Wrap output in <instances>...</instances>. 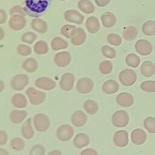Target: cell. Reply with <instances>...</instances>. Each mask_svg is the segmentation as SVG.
<instances>
[{"label": "cell", "instance_id": "cell-9", "mask_svg": "<svg viewBox=\"0 0 155 155\" xmlns=\"http://www.w3.org/2000/svg\"><path fill=\"white\" fill-rule=\"evenodd\" d=\"M136 51L142 56H147L153 51V45L146 39H139L135 44Z\"/></svg>", "mask_w": 155, "mask_h": 155}, {"label": "cell", "instance_id": "cell-31", "mask_svg": "<svg viewBox=\"0 0 155 155\" xmlns=\"http://www.w3.org/2000/svg\"><path fill=\"white\" fill-rule=\"evenodd\" d=\"M138 30L134 26L127 27L122 33L123 38L127 41H133L135 39L137 36Z\"/></svg>", "mask_w": 155, "mask_h": 155}, {"label": "cell", "instance_id": "cell-2", "mask_svg": "<svg viewBox=\"0 0 155 155\" xmlns=\"http://www.w3.org/2000/svg\"><path fill=\"white\" fill-rule=\"evenodd\" d=\"M29 101L33 105H38L42 104L46 98V93L44 91L38 90L33 87H29L25 91Z\"/></svg>", "mask_w": 155, "mask_h": 155}, {"label": "cell", "instance_id": "cell-55", "mask_svg": "<svg viewBox=\"0 0 155 155\" xmlns=\"http://www.w3.org/2000/svg\"><path fill=\"white\" fill-rule=\"evenodd\" d=\"M1 91H2L4 89V82L2 80H1Z\"/></svg>", "mask_w": 155, "mask_h": 155}, {"label": "cell", "instance_id": "cell-18", "mask_svg": "<svg viewBox=\"0 0 155 155\" xmlns=\"http://www.w3.org/2000/svg\"><path fill=\"white\" fill-rule=\"evenodd\" d=\"M116 102L121 107H129L133 104L134 97L129 93L122 92L117 96Z\"/></svg>", "mask_w": 155, "mask_h": 155}, {"label": "cell", "instance_id": "cell-10", "mask_svg": "<svg viewBox=\"0 0 155 155\" xmlns=\"http://www.w3.org/2000/svg\"><path fill=\"white\" fill-rule=\"evenodd\" d=\"M74 81V76L72 73H65L61 76L59 81V87L64 91H70L73 88Z\"/></svg>", "mask_w": 155, "mask_h": 155}, {"label": "cell", "instance_id": "cell-40", "mask_svg": "<svg viewBox=\"0 0 155 155\" xmlns=\"http://www.w3.org/2000/svg\"><path fill=\"white\" fill-rule=\"evenodd\" d=\"M140 87L142 90L148 92H155V81H146L142 82L140 85Z\"/></svg>", "mask_w": 155, "mask_h": 155}, {"label": "cell", "instance_id": "cell-50", "mask_svg": "<svg viewBox=\"0 0 155 155\" xmlns=\"http://www.w3.org/2000/svg\"><path fill=\"white\" fill-rule=\"evenodd\" d=\"M7 18V15L6 12L3 9H0V24H2L4 23Z\"/></svg>", "mask_w": 155, "mask_h": 155}, {"label": "cell", "instance_id": "cell-5", "mask_svg": "<svg viewBox=\"0 0 155 155\" xmlns=\"http://www.w3.org/2000/svg\"><path fill=\"white\" fill-rule=\"evenodd\" d=\"M33 124L36 130L39 132L46 131L50 126V119L42 113L37 114L34 116Z\"/></svg>", "mask_w": 155, "mask_h": 155}, {"label": "cell", "instance_id": "cell-54", "mask_svg": "<svg viewBox=\"0 0 155 155\" xmlns=\"http://www.w3.org/2000/svg\"><path fill=\"white\" fill-rule=\"evenodd\" d=\"M0 30H1V40H2L4 38V30H3V28L2 27L0 28Z\"/></svg>", "mask_w": 155, "mask_h": 155}, {"label": "cell", "instance_id": "cell-19", "mask_svg": "<svg viewBox=\"0 0 155 155\" xmlns=\"http://www.w3.org/2000/svg\"><path fill=\"white\" fill-rule=\"evenodd\" d=\"M86 33L82 28H76L72 35L71 42L76 46H79L84 44L86 40Z\"/></svg>", "mask_w": 155, "mask_h": 155}, {"label": "cell", "instance_id": "cell-30", "mask_svg": "<svg viewBox=\"0 0 155 155\" xmlns=\"http://www.w3.org/2000/svg\"><path fill=\"white\" fill-rule=\"evenodd\" d=\"M22 68L28 73L35 72L38 69V62L33 58H27L24 61L22 64Z\"/></svg>", "mask_w": 155, "mask_h": 155}, {"label": "cell", "instance_id": "cell-7", "mask_svg": "<svg viewBox=\"0 0 155 155\" xmlns=\"http://www.w3.org/2000/svg\"><path fill=\"white\" fill-rule=\"evenodd\" d=\"M73 128L68 124H64L58 127L56 130L57 137L62 142L70 140L74 135Z\"/></svg>", "mask_w": 155, "mask_h": 155}, {"label": "cell", "instance_id": "cell-41", "mask_svg": "<svg viewBox=\"0 0 155 155\" xmlns=\"http://www.w3.org/2000/svg\"><path fill=\"white\" fill-rule=\"evenodd\" d=\"M76 28L75 25H64L61 28V34L67 38H71L73 31Z\"/></svg>", "mask_w": 155, "mask_h": 155}, {"label": "cell", "instance_id": "cell-22", "mask_svg": "<svg viewBox=\"0 0 155 155\" xmlns=\"http://www.w3.org/2000/svg\"><path fill=\"white\" fill-rule=\"evenodd\" d=\"M140 70L143 76L151 77L155 74V64L150 61H145L142 64Z\"/></svg>", "mask_w": 155, "mask_h": 155}, {"label": "cell", "instance_id": "cell-53", "mask_svg": "<svg viewBox=\"0 0 155 155\" xmlns=\"http://www.w3.org/2000/svg\"><path fill=\"white\" fill-rule=\"evenodd\" d=\"M0 155H9V154H8V152L6 150H5L2 148H0Z\"/></svg>", "mask_w": 155, "mask_h": 155}, {"label": "cell", "instance_id": "cell-26", "mask_svg": "<svg viewBox=\"0 0 155 155\" xmlns=\"http://www.w3.org/2000/svg\"><path fill=\"white\" fill-rule=\"evenodd\" d=\"M27 116L25 110H13L10 114V119L12 123L17 124L22 122Z\"/></svg>", "mask_w": 155, "mask_h": 155}, {"label": "cell", "instance_id": "cell-21", "mask_svg": "<svg viewBox=\"0 0 155 155\" xmlns=\"http://www.w3.org/2000/svg\"><path fill=\"white\" fill-rule=\"evenodd\" d=\"M73 143L78 148H82L87 146L90 143V139L87 134L82 133H78L74 137Z\"/></svg>", "mask_w": 155, "mask_h": 155}, {"label": "cell", "instance_id": "cell-37", "mask_svg": "<svg viewBox=\"0 0 155 155\" xmlns=\"http://www.w3.org/2000/svg\"><path fill=\"white\" fill-rule=\"evenodd\" d=\"M10 146L13 150L16 151H20L24 148L25 142L22 139L16 137L11 140L10 142Z\"/></svg>", "mask_w": 155, "mask_h": 155}, {"label": "cell", "instance_id": "cell-42", "mask_svg": "<svg viewBox=\"0 0 155 155\" xmlns=\"http://www.w3.org/2000/svg\"><path fill=\"white\" fill-rule=\"evenodd\" d=\"M107 41L109 44L114 46H119L122 43L121 37L116 33H110L107 36Z\"/></svg>", "mask_w": 155, "mask_h": 155}, {"label": "cell", "instance_id": "cell-33", "mask_svg": "<svg viewBox=\"0 0 155 155\" xmlns=\"http://www.w3.org/2000/svg\"><path fill=\"white\" fill-rule=\"evenodd\" d=\"M84 108L88 114H94L98 111L99 106L96 101L88 99L85 101L84 104Z\"/></svg>", "mask_w": 155, "mask_h": 155}, {"label": "cell", "instance_id": "cell-34", "mask_svg": "<svg viewBox=\"0 0 155 155\" xmlns=\"http://www.w3.org/2000/svg\"><path fill=\"white\" fill-rule=\"evenodd\" d=\"M143 33L146 36H152L155 35V21L149 20L145 22L142 27Z\"/></svg>", "mask_w": 155, "mask_h": 155}, {"label": "cell", "instance_id": "cell-44", "mask_svg": "<svg viewBox=\"0 0 155 155\" xmlns=\"http://www.w3.org/2000/svg\"><path fill=\"white\" fill-rule=\"evenodd\" d=\"M36 38L37 36L35 33L32 31H28L22 35L21 41L24 42L31 44L34 42V41H35Z\"/></svg>", "mask_w": 155, "mask_h": 155}, {"label": "cell", "instance_id": "cell-15", "mask_svg": "<svg viewBox=\"0 0 155 155\" xmlns=\"http://www.w3.org/2000/svg\"><path fill=\"white\" fill-rule=\"evenodd\" d=\"M87 116L81 110H77L73 113L71 116L72 124L76 127H81L87 122Z\"/></svg>", "mask_w": 155, "mask_h": 155}, {"label": "cell", "instance_id": "cell-28", "mask_svg": "<svg viewBox=\"0 0 155 155\" xmlns=\"http://www.w3.org/2000/svg\"><path fill=\"white\" fill-rule=\"evenodd\" d=\"M31 28L40 33H44L47 31V24L41 19H34L31 22Z\"/></svg>", "mask_w": 155, "mask_h": 155}, {"label": "cell", "instance_id": "cell-14", "mask_svg": "<svg viewBox=\"0 0 155 155\" xmlns=\"http://www.w3.org/2000/svg\"><path fill=\"white\" fill-rule=\"evenodd\" d=\"M35 85L44 90H51L56 87V83L52 79L47 77L38 78L35 82Z\"/></svg>", "mask_w": 155, "mask_h": 155}, {"label": "cell", "instance_id": "cell-36", "mask_svg": "<svg viewBox=\"0 0 155 155\" xmlns=\"http://www.w3.org/2000/svg\"><path fill=\"white\" fill-rule=\"evenodd\" d=\"M34 51L37 54H44L48 51V46L44 41H38L34 45Z\"/></svg>", "mask_w": 155, "mask_h": 155}, {"label": "cell", "instance_id": "cell-49", "mask_svg": "<svg viewBox=\"0 0 155 155\" xmlns=\"http://www.w3.org/2000/svg\"><path fill=\"white\" fill-rule=\"evenodd\" d=\"M80 155H98V153L96 150L90 148L83 150L80 153Z\"/></svg>", "mask_w": 155, "mask_h": 155}, {"label": "cell", "instance_id": "cell-47", "mask_svg": "<svg viewBox=\"0 0 155 155\" xmlns=\"http://www.w3.org/2000/svg\"><path fill=\"white\" fill-rule=\"evenodd\" d=\"M10 14L12 16L16 15H22L25 16V12L23 8L19 5H15L13 6L10 10Z\"/></svg>", "mask_w": 155, "mask_h": 155}, {"label": "cell", "instance_id": "cell-23", "mask_svg": "<svg viewBox=\"0 0 155 155\" xmlns=\"http://www.w3.org/2000/svg\"><path fill=\"white\" fill-rule=\"evenodd\" d=\"M119 88L118 83L113 79L105 81L102 85V90L107 94H113L116 93Z\"/></svg>", "mask_w": 155, "mask_h": 155}, {"label": "cell", "instance_id": "cell-52", "mask_svg": "<svg viewBox=\"0 0 155 155\" xmlns=\"http://www.w3.org/2000/svg\"><path fill=\"white\" fill-rule=\"evenodd\" d=\"M47 155H62V153L59 150H53L48 153Z\"/></svg>", "mask_w": 155, "mask_h": 155}, {"label": "cell", "instance_id": "cell-56", "mask_svg": "<svg viewBox=\"0 0 155 155\" xmlns=\"http://www.w3.org/2000/svg\"><path fill=\"white\" fill-rule=\"evenodd\" d=\"M59 1H66V0H59Z\"/></svg>", "mask_w": 155, "mask_h": 155}, {"label": "cell", "instance_id": "cell-6", "mask_svg": "<svg viewBox=\"0 0 155 155\" xmlns=\"http://www.w3.org/2000/svg\"><path fill=\"white\" fill-rule=\"evenodd\" d=\"M29 82V78L25 74H18L13 77L10 84L12 88L16 91L24 89Z\"/></svg>", "mask_w": 155, "mask_h": 155}, {"label": "cell", "instance_id": "cell-38", "mask_svg": "<svg viewBox=\"0 0 155 155\" xmlns=\"http://www.w3.org/2000/svg\"><path fill=\"white\" fill-rule=\"evenodd\" d=\"M143 126L150 133H155V117L148 116L143 120Z\"/></svg>", "mask_w": 155, "mask_h": 155}, {"label": "cell", "instance_id": "cell-4", "mask_svg": "<svg viewBox=\"0 0 155 155\" xmlns=\"http://www.w3.org/2000/svg\"><path fill=\"white\" fill-rule=\"evenodd\" d=\"M130 117L128 113L124 110H118L114 113L111 117L113 125L117 128L126 127L129 122Z\"/></svg>", "mask_w": 155, "mask_h": 155}, {"label": "cell", "instance_id": "cell-1", "mask_svg": "<svg viewBox=\"0 0 155 155\" xmlns=\"http://www.w3.org/2000/svg\"><path fill=\"white\" fill-rule=\"evenodd\" d=\"M52 0H25V6L23 8L25 14L38 18L46 12Z\"/></svg>", "mask_w": 155, "mask_h": 155}, {"label": "cell", "instance_id": "cell-29", "mask_svg": "<svg viewBox=\"0 0 155 155\" xmlns=\"http://www.w3.org/2000/svg\"><path fill=\"white\" fill-rule=\"evenodd\" d=\"M79 10L85 14H91L94 11V6L89 0H79L78 3Z\"/></svg>", "mask_w": 155, "mask_h": 155}, {"label": "cell", "instance_id": "cell-3", "mask_svg": "<svg viewBox=\"0 0 155 155\" xmlns=\"http://www.w3.org/2000/svg\"><path fill=\"white\" fill-rule=\"evenodd\" d=\"M119 80L123 85L126 87L131 86L137 80L136 73L131 69H124L119 73Z\"/></svg>", "mask_w": 155, "mask_h": 155}, {"label": "cell", "instance_id": "cell-51", "mask_svg": "<svg viewBox=\"0 0 155 155\" xmlns=\"http://www.w3.org/2000/svg\"><path fill=\"white\" fill-rule=\"evenodd\" d=\"M96 4L99 7H105L107 6L110 2V0H94Z\"/></svg>", "mask_w": 155, "mask_h": 155}, {"label": "cell", "instance_id": "cell-32", "mask_svg": "<svg viewBox=\"0 0 155 155\" xmlns=\"http://www.w3.org/2000/svg\"><path fill=\"white\" fill-rule=\"evenodd\" d=\"M68 46V43L61 37H55L51 42V48L55 51L67 48Z\"/></svg>", "mask_w": 155, "mask_h": 155}, {"label": "cell", "instance_id": "cell-12", "mask_svg": "<svg viewBox=\"0 0 155 155\" xmlns=\"http://www.w3.org/2000/svg\"><path fill=\"white\" fill-rule=\"evenodd\" d=\"M64 18L67 21L78 25L82 24L84 20V16L75 10H67L64 13Z\"/></svg>", "mask_w": 155, "mask_h": 155}, {"label": "cell", "instance_id": "cell-39", "mask_svg": "<svg viewBox=\"0 0 155 155\" xmlns=\"http://www.w3.org/2000/svg\"><path fill=\"white\" fill-rule=\"evenodd\" d=\"M99 69L103 74H110L113 70V64L110 61H104L100 63Z\"/></svg>", "mask_w": 155, "mask_h": 155}, {"label": "cell", "instance_id": "cell-46", "mask_svg": "<svg viewBox=\"0 0 155 155\" xmlns=\"http://www.w3.org/2000/svg\"><path fill=\"white\" fill-rule=\"evenodd\" d=\"M17 51L20 55L25 56L31 53V48L27 45L20 44L17 47Z\"/></svg>", "mask_w": 155, "mask_h": 155}, {"label": "cell", "instance_id": "cell-8", "mask_svg": "<svg viewBox=\"0 0 155 155\" xmlns=\"http://www.w3.org/2000/svg\"><path fill=\"white\" fill-rule=\"evenodd\" d=\"M94 87V83L91 79L87 77L82 78L76 83V89L81 94L90 93Z\"/></svg>", "mask_w": 155, "mask_h": 155}, {"label": "cell", "instance_id": "cell-45", "mask_svg": "<svg viewBox=\"0 0 155 155\" xmlns=\"http://www.w3.org/2000/svg\"><path fill=\"white\" fill-rule=\"evenodd\" d=\"M45 148L41 144H36L32 147L30 151V155H45Z\"/></svg>", "mask_w": 155, "mask_h": 155}, {"label": "cell", "instance_id": "cell-16", "mask_svg": "<svg viewBox=\"0 0 155 155\" xmlns=\"http://www.w3.org/2000/svg\"><path fill=\"white\" fill-rule=\"evenodd\" d=\"M71 57L68 51H61L55 54L54 61L56 65L60 67H67L71 62Z\"/></svg>", "mask_w": 155, "mask_h": 155}, {"label": "cell", "instance_id": "cell-20", "mask_svg": "<svg viewBox=\"0 0 155 155\" xmlns=\"http://www.w3.org/2000/svg\"><path fill=\"white\" fill-rule=\"evenodd\" d=\"M85 27L89 33L94 34L99 31L101 28V24L96 17L90 16L86 20Z\"/></svg>", "mask_w": 155, "mask_h": 155}, {"label": "cell", "instance_id": "cell-35", "mask_svg": "<svg viewBox=\"0 0 155 155\" xmlns=\"http://www.w3.org/2000/svg\"><path fill=\"white\" fill-rule=\"evenodd\" d=\"M140 58L134 53H130L125 58L127 65L133 68L137 67L140 64Z\"/></svg>", "mask_w": 155, "mask_h": 155}, {"label": "cell", "instance_id": "cell-43", "mask_svg": "<svg viewBox=\"0 0 155 155\" xmlns=\"http://www.w3.org/2000/svg\"><path fill=\"white\" fill-rule=\"evenodd\" d=\"M101 52L105 57L109 59H113L116 55L115 50L108 45H104L101 48Z\"/></svg>", "mask_w": 155, "mask_h": 155}, {"label": "cell", "instance_id": "cell-13", "mask_svg": "<svg viewBox=\"0 0 155 155\" xmlns=\"http://www.w3.org/2000/svg\"><path fill=\"white\" fill-rule=\"evenodd\" d=\"M113 142L115 145L122 148L126 147L128 142V134L125 130H119L113 136Z\"/></svg>", "mask_w": 155, "mask_h": 155}, {"label": "cell", "instance_id": "cell-24", "mask_svg": "<svg viewBox=\"0 0 155 155\" xmlns=\"http://www.w3.org/2000/svg\"><path fill=\"white\" fill-rule=\"evenodd\" d=\"M102 25L106 28H111L115 25L116 18L114 13L108 12L103 13L101 17Z\"/></svg>", "mask_w": 155, "mask_h": 155}, {"label": "cell", "instance_id": "cell-25", "mask_svg": "<svg viewBox=\"0 0 155 155\" xmlns=\"http://www.w3.org/2000/svg\"><path fill=\"white\" fill-rule=\"evenodd\" d=\"M21 134L27 139H31L35 134L34 130L31 126V119H27L21 127Z\"/></svg>", "mask_w": 155, "mask_h": 155}, {"label": "cell", "instance_id": "cell-48", "mask_svg": "<svg viewBox=\"0 0 155 155\" xmlns=\"http://www.w3.org/2000/svg\"><path fill=\"white\" fill-rule=\"evenodd\" d=\"M8 140V136L7 132L4 130L0 131V145H5Z\"/></svg>", "mask_w": 155, "mask_h": 155}, {"label": "cell", "instance_id": "cell-17", "mask_svg": "<svg viewBox=\"0 0 155 155\" xmlns=\"http://www.w3.org/2000/svg\"><path fill=\"white\" fill-rule=\"evenodd\" d=\"M147 138L146 132L141 128H136L131 133V142L135 145H142L146 142Z\"/></svg>", "mask_w": 155, "mask_h": 155}, {"label": "cell", "instance_id": "cell-27", "mask_svg": "<svg viewBox=\"0 0 155 155\" xmlns=\"http://www.w3.org/2000/svg\"><path fill=\"white\" fill-rule=\"evenodd\" d=\"M12 104L16 108H23L27 106V100L22 93H16L12 98Z\"/></svg>", "mask_w": 155, "mask_h": 155}, {"label": "cell", "instance_id": "cell-11", "mask_svg": "<svg viewBox=\"0 0 155 155\" xmlns=\"http://www.w3.org/2000/svg\"><path fill=\"white\" fill-rule=\"evenodd\" d=\"M9 27L13 30H20L25 27L26 20L25 16L22 15H16L12 16L8 21Z\"/></svg>", "mask_w": 155, "mask_h": 155}]
</instances>
